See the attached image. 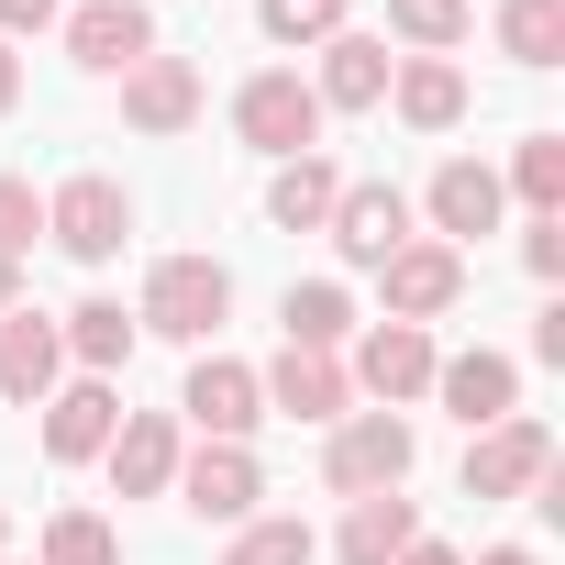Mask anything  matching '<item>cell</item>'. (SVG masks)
<instances>
[{
  "mask_svg": "<svg viewBox=\"0 0 565 565\" xmlns=\"http://www.w3.org/2000/svg\"><path fill=\"white\" fill-rule=\"evenodd\" d=\"M222 311H233V266H222V255H167V266L145 277V311H134V333L211 344V333H222Z\"/></svg>",
  "mask_w": 565,
  "mask_h": 565,
  "instance_id": "cell-1",
  "label": "cell"
},
{
  "mask_svg": "<svg viewBox=\"0 0 565 565\" xmlns=\"http://www.w3.org/2000/svg\"><path fill=\"white\" fill-rule=\"evenodd\" d=\"M233 134L255 145V156H322V100H311V78L300 67H255L244 89H233Z\"/></svg>",
  "mask_w": 565,
  "mask_h": 565,
  "instance_id": "cell-2",
  "label": "cell"
},
{
  "mask_svg": "<svg viewBox=\"0 0 565 565\" xmlns=\"http://www.w3.org/2000/svg\"><path fill=\"white\" fill-rule=\"evenodd\" d=\"M411 455H422V444H411V422H399V411H344V422H333V444H322V477H333L344 499H377V488H399V477H411Z\"/></svg>",
  "mask_w": 565,
  "mask_h": 565,
  "instance_id": "cell-3",
  "label": "cell"
},
{
  "mask_svg": "<svg viewBox=\"0 0 565 565\" xmlns=\"http://www.w3.org/2000/svg\"><path fill=\"white\" fill-rule=\"evenodd\" d=\"M543 477H554V433H543L532 411L466 433V499H532Z\"/></svg>",
  "mask_w": 565,
  "mask_h": 565,
  "instance_id": "cell-4",
  "label": "cell"
},
{
  "mask_svg": "<svg viewBox=\"0 0 565 565\" xmlns=\"http://www.w3.org/2000/svg\"><path fill=\"white\" fill-rule=\"evenodd\" d=\"M45 233H56L78 266H111V255L134 244V189H122V178H67V189L45 200Z\"/></svg>",
  "mask_w": 565,
  "mask_h": 565,
  "instance_id": "cell-5",
  "label": "cell"
},
{
  "mask_svg": "<svg viewBox=\"0 0 565 565\" xmlns=\"http://www.w3.org/2000/svg\"><path fill=\"white\" fill-rule=\"evenodd\" d=\"M322 233H333V255H344V266H388V255L411 244V200H399L388 178H344V200H333V222H322Z\"/></svg>",
  "mask_w": 565,
  "mask_h": 565,
  "instance_id": "cell-6",
  "label": "cell"
},
{
  "mask_svg": "<svg viewBox=\"0 0 565 565\" xmlns=\"http://www.w3.org/2000/svg\"><path fill=\"white\" fill-rule=\"evenodd\" d=\"M67 56L89 78H122V67L156 56V12H145V0H78V12H67Z\"/></svg>",
  "mask_w": 565,
  "mask_h": 565,
  "instance_id": "cell-7",
  "label": "cell"
},
{
  "mask_svg": "<svg viewBox=\"0 0 565 565\" xmlns=\"http://www.w3.org/2000/svg\"><path fill=\"white\" fill-rule=\"evenodd\" d=\"M433 366H444V355H433V333H422V322H377V333L355 344V366H344V377H355L377 411H399V399H422V388H433Z\"/></svg>",
  "mask_w": 565,
  "mask_h": 565,
  "instance_id": "cell-8",
  "label": "cell"
},
{
  "mask_svg": "<svg viewBox=\"0 0 565 565\" xmlns=\"http://www.w3.org/2000/svg\"><path fill=\"white\" fill-rule=\"evenodd\" d=\"M178 411L200 422V444H244V433L266 422V388H255V366L200 355V366H189V388H178Z\"/></svg>",
  "mask_w": 565,
  "mask_h": 565,
  "instance_id": "cell-9",
  "label": "cell"
},
{
  "mask_svg": "<svg viewBox=\"0 0 565 565\" xmlns=\"http://www.w3.org/2000/svg\"><path fill=\"white\" fill-rule=\"evenodd\" d=\"M178 411H122L111 422V444H100V466H111V488L122 499H167V477H178Z\"/></svg>",
  "mask_w": 565,
  "mask_h": 565,
  "instance_id": "cell-10",
  "label": "cell"
},
{
  "mask_svg": "<svg viewBox=\"0 0 565 565\" xmlns=\"http://www.w3.org/2000/svg\"><path fill=\"white\" fill-rule=\"evenodd\" d=\"M377 277H388V322H444V311L466 300V255H455V244H422V233H411Z\"/></svg>",
  "mask_w": 565,
  "mask_h": 565,
  "instance_id": "cell-11",
  "label": "cell"
},
{
  "mask_svg": "<svg viewBox=\"0 0 565 565\" xmlns=\"http://www.w3.org/2000/svg\"><path fill=\"white\" fill-rule=\"evenodd\" d=\"M200 521H255V499H266V477H255V455L244 444H200V455H178V477H167Z\"/></svg>",
  "mask_w": 565,
  "mask_h": 565,
  "instance_id": "cell-12",
  "label": "cell"
},
{
  "mask_svg": "<svg viewBox=\"0 0 565 565\" xmlns=\"http://www.w3.org/2000/svg\"><path fill=\"white\" fill-rule=\"evenodd\" d=\"M56 366H67L56 322L12 300V311H0V399H12V411H45V399H56Z\"/></svg>",
  "mask_w": 565,
  "mask_h": 565,
  "instance_id": "cell-13",
  "label": "cell"
},
{
  "mask_svg": "<svg viewBox=\"0 0 565 565\" xmlns=\"http://www.w3.org/2000/svg\"><path fill=\"white\" fill-rule=\"evenodd\" d=\"M122 122H134V134H189V122H200V67L167 56V45H156L145 67H122Z\"/></svg>",
  "mask_w": 565,
  "mask_h": 565,
  "instance_id": "cell-14",
  "label": "cell"
},
{
  "mask_svg": "<svg viewBox=\"0 0 565 565\" xmlns=\"http://www.w3.org/2000/svg\"><path fill=\"white\" fill-rule=\"evenodd\" d=\"M433 399H444L466 433H488V422H510V411H521V366H510V355H488V344H477V355H444V366H433Z\"/></svg>",
  "mask_w": 565,
  "mask_h": 565,
  "instance_id": "cell-15",
  "label": "cell"
},
{
  "mask_svg": "<svg viewBox=\"0 0 565 565\" xmlns=\"http://www.w3.org/2000/svg\"><path fill=\"white\" fill-rule=\"evenodd\" d=\"M255 388H266V411H289V422H322V433H333V422L355 411V377H344L333 355H300V344L277 355V366H266Z\"/></svg>",
  "mask_w": 565,
  "mask_h": 565,
  "instance_id": "cell-16",
  "label": "cell"
},
{
  "mask_svg": "<svg viewBox=\"0 0 565 565\" xmlns=\"http://www.w3.org/2000/svg\"><path fill=\"white\" fill-rule=\"evenodd\" d=\"M499 167H477V156H444L433 167V244H477V233H499Z\"/></svg>",
  "mask_w": 565,
  "mask_h": 565,
  "instance_id": "cell-17",
  "label": "cell"
},
{
  "mask_svg": "<svg viewBox=\"0 0 565 565\" xmlns=\"http://www.w3.org/2000/svg\"><path fill=\"white\" fill-rule=\"evenodd\" d=\"M388 67H399V56H388L377 34H333L311 100H322V111H377V100H388Z\"/></svg>",
  "mask_w": 565,
  "mask_h": 565,
  "instance_id": "cell-18",
  "label": "cell"
},
{
  "mask_svg": "<svg viewBox=\"0 0 565 565\" xmlns=\"http://www.w3.org/2000/svg\"><path fill=\"white\" fill-rule=\"evenodd\" d=\"M111 422H122L111 377H78V388H56V399H45V455H56V466H89V455L111 444Z\"/></svg>",
  "mask_w": 565,
  "mask_h": 565,
  "instance_id": "cell-19",
  "label": "cell"
},
{
  "mask_svg": "<svg viewBox=\"0 0 565 565\" xmlns=\"http://www.w3.org/2000/svg\"><path fill=\"white\" fill-rule=\"evenodd\" d=\"M388 100H399L411 134H455L466 122V67L455 56H411V67H388Z\"/></svg>",
  "mask_w": 565,
  "mask_h": 565,
  "instance_id": "cell-20",
  "label": "cell"
},
{
  "mask_svg": "<svg viewBox=\"0 0 565 565\" xmlns=\"http://www.w3.org/2000/svg\"><path fill=\"white\" fill-rule=\"evenodd\" d=\"M333 200H344L333 156H289V167L266 178V222H277V233H322V222H333Z\"/></svg>",
  "mask_w": 565,
  "mask_h": 565,
  "instance_id": "cell-21",
  "label": "cell"
},
{
  "mask_svg": "<svg viewBox=\"0 0 565 565\" xmlns=\"http://www.w3.org/2000/svg\"><path fill=\"white\" fill-rule=\"evenodd\" d=\"M411 532H422V510H411L399 488H377V499H355V510H344V543H333V554H344V565H399V543H411Z\"/></svg>",
  "mask_w": 565,
  "mask_h": 565,
  "instance_id": "cell-22",
  "label": "cell"
},
{
  "mask_svg": "<svg viewBox=\"0 0 565 565\" xmlns=\"http://www.w3.org/2000/svg\"><path fill=\"white\" fill-rule=\"evenodd\" d=\"M56 344H67L89 377H111V366L134 355V311H122V300H78V311L56 322Z\"/></svg>",
  "mask_w": 565,
  "mask_h": 565,
  "instance_id": "cell-23",
  "label": "cell"
},
{
  "mask_svg": "<svg viewBox=\"0 0 565 565\" xmlns=\"http://www.w3.org/2000/svg\"><path fill=\"white\" fill-rule=\"evenodd\" d=\"M277 322H289V344H300V355H333V344L355 333V300L333 289V277H311V289H289V300H277Z\"/></svg>",
  "mask_w": 565,
  "mask_h": 565,
  "instance_id": "cell-24",
  "label": "cell"
},
{
  "mask_svg": "<svg viewBox=\"0 0 565 565\" xmlns=\"http://www.w3.org/2000/svg\"><path fill=\"white\" fill-rule=\"evenodd\" d=\"M499 56L510 67H554L565 56V0H499Z\"/></svg>",
  "mask_w": 565,
  "mask_h": 565,
  "instance_id": "cell-25",
  "label": "cell"
},
{
  "mask_svg": "<svg viewBox=\"0 0 565 565\" xmlns=\"http://www.w3.org/2000/svg\"><path fill=\"white\" fill-rule=\"evenodd\" d=\"M499 189H521L532 222H554V211H565V134H521V156H510Z\"/></svg>",
  "mask_w": 565,
  "mask_h": 565,
  "instance_id": "cell-26",
  "label": "cell"
},
{
  "mask_svg": "<svg viewBox=\"0 0 565 565\" xmlns=\"http://www.w3.org/2000/svg\"><path fill=\"white\" fill-rule=\"evenodd\" d=\"M388 34H411L422 56H455L477 34V12H466V0H388Z\"/></svg>",
  "mask_w": 565,
  "mask_h": 565,
  "instance_id": "cell-27",
  "label": "cell"
},
{
  "mask_svg": "<svg viewBox=\"0 0 565 565\" xmlns=\"http://www.w3.org/2000/svg\"><path fill=\"white\" fill-rule=\"evenodd\" d=\"M45 565H122V543H111L100 510H56L45 521Z\"/></svg>",
  "mask_w": 565,
  "mask_h": 565,
  "instance_id": "cell-28",
  "label": "cell"
},
{
  "mask_svg": "<svg viewBox=\"0 0 565 565\" xmlns=\"http://www.w3.org/2000/svg\"><path fill=\"white\" fill-rule=\"evenodd\" d=\"M222 565H311V521H233Z\"/></svg>",
  "mask_w": 565,
  "mask_h": 565,
  "instance_id": "cell-29",
  "label": "cell"
},
{
  "mask_svg": "<svg viewBox=\"0 0 565 565\" xmlns=\"http://www.w3.org/2000/svg\"><path fill=\"white\" fill-rule=\"evenodd\" d=\"M255 23H266L277 45H333V34H344V0H255Z\"/></svg>",
  "mask_w": 565,
  "mask_h": 565,
  "instance_id": "cell-30",
  "label": "cell"
},
{
  "mask_svg": "<svg viewBox=\"0 0 565 565\" xmlns=\"http://www.w3.org/2000/svg\"><path fill=\"white\" fill-rule=\"evenodd\" d=\"M45 233V200H34V178H0V255H23Z\"/></svg>",
  "mask_w": 565,
  "mask_h": 565,
  "instance_id": "cell-31",
  "label": "cell"
},
{
  "mask_svg": "<svg viewBox=\"0 0 565 565\" xmlns=\"http://www.w3.org/2000/svg\"><path fill=\"white\" fill-rule=\"evenodd\" d=\"M521 266H532V277H565V211H554V222H532V244H521Z\"/></svg>",
  "mask_w": 565,
  "mask_h": 565,
  "instance_id": "cell-32",
  "label": "cell"
},
{
  "mask_svg": "<svg viewBox=\"0 0 565 565\" xmlns=\"http://www.w3.org/2000/svg\"><path fill=\"white\" fill-rule=\"evenodd\" d=\"M56 12H67V0H0V45H12V34H45Z\"/></svg>",
  "mask_w": 565,
  "mask_h": 565,
  "instance_id": "cell-33",
  "label": "cell"
},
{
  "mask_svg": "<svg viewBox=\"0 0 565 565\" xmlns=\"http://www.w3.org/2000/svg\"><path fill=\"white\" fill-rule=\"evenodd\" d=\"M399 565H466V554H455V543H433V532H411V543H399Z\"/></svg>",
  "mask_w": 565,
  "mask_h": 565,
  "instance_id": "cell-34",
  "label": "cell"
},
{
  "mask_svg": "<svg viewBox=\"0 0 565 565\" xmlns=\"http://www.w3.org/2000/svg\"><path fill=\"white\" fill-rule=\"evenodd\" d=\"M12 100H23V56H12V45H0V111H12Z\"/></svg>",
  "mask_w": 565,
  "mask_h": 565,
  "instance_id": "cell-35",
  "label": "cell"
},
{
  "mask_svg": "<svg viewBox=\"0 0 565 565\" xmlns=\"http://www.w3.org/2000/svg\"><path fill=\"white\" fill-rule=\"evenodd\" d=\"M23 300V255H0V311H12Z\"/></svg>",
  "mask_w": 565,
  "mask_h": 565,
  "instance_id": "cell-36",
  "label": "cell"
},
{
  "mask_svg": "<svg viewBox=\"0 0 565 565\" xmlns=\"http://www.w3.org/2000/svg\"><path fill=\"white\" fill-rule=\"evenodd\" d=\"M477 565H532V543H488V554H477Z\"/></svg>",
  "mask_w": 565,
  "mask_h": 565,
  "instance_id": "cell-37",
  "label": "cell"
},
{
  "mask_svg": "<svg viewBox=\"0 0 565 565\" xmlns=\"http://www.w3.org/2000/svg\"><path fill=\"white\" fill-rule=\"evenodd\" d=\"M0 543H12V521H0Z\"/></svg>",
  "mask_w": 565,
  "mask_h": 565,
  "instance_id": "cell-38",
  "label": "cell"
}]
</instances>
